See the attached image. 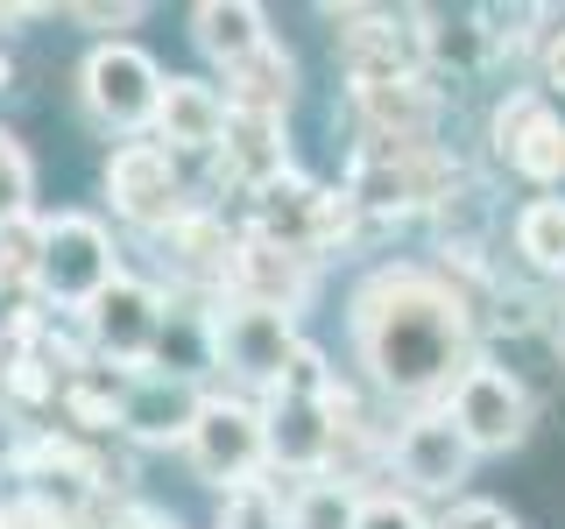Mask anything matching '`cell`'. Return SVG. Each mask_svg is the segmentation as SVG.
I'll return each mask as SVG.
<instances>
[{
    "mask_svg": "<svg viewBox=\"0 0 565 529\" xmlns=\"http://www.w3.org/2000/svg\"><path fill=\"white\" fill-rule=\"evenodd\" d=\"M509 247H516L523 276H537V282H565V191L523 198V205H516V219H509Z\"/></svg>",
    "mask_w": 565,
    "mask_h": 529,
    "instance_id": "obj_18",
    "label": "cell"
},
{
    "mask_svg": "<svg viewBox=\"0 0 565 529\" xmlns=\"http://www.w3.org/2000/svg\"><path fill=\"white\" fill-rule=\"evenodd\" d=\"M262 423H269V481L276 487L332 473V438H340L332 396H269Z\"/></svg>",
    "mask_w": 565,
    "mask_h": 529,
    "instance_id": "obj_11",
    "label": "cell"
},
{
    "mask_svg": "<svg viewBox=\"0 0 565 529\" xmlns=\"http://www.w3.org/2000/svg\"><path fill=\"white\" fill-rule=\"evenodd\" d=\"M212 529H290V516H282V487L262 481V487L220 494V516H212Z\"/></svg>",
    "mask_w": 565,
    "mask_h": 529,
    "instance_id": "obj_21",
    "label": "cell"
},
{
    "mask_svg": "<svg viewBox=\"0 0 565 529\" xmlns=\"http://www.w3.org/2000/svg\"><path fill=\"white\" fill-rule=\"evenodd\" d=\"M367 494H375V487L340 481V473H318V481H290V487H282V516H290V529H361Z\"/></svg>",
    "mask_w": 565,
    "mask_h": 529,
    "instance_id": "obj_19",
    "label": "cell"
},
{
    "mask_svg": "<svg viewBox=\"0 0 565 529\" xmlns=\"http://www.w3.org/2000/svg\"><path fill=\"white\" fill-rule=\"evenodd\" d=\"M488 155L509 176H523L530 191H558L565 184V114L558 99H544L537 85H509L488 114Z\"/></svg>",
    "mask_w": 565,
    "mask_h": 529,
    "instance_id": "obj_9",
    "label": "cell"
},
{
    "mask_svg": "<svg viewBox=\"0 0 565 529\" xmlns=\"http://www.w3.org/2000/svg\"><path fill=\"white\" fill-rule=\"evenodd\" d=\"M163 304H170V296L156 290V282H141V276H120L114 290H106L99 304L78 317L99 375H114V381H128V375H149V367H156V339H163Z\"/></svg>",
    "mask_w": 565,
    "mask_h": 529,
    "instance_id": "obj_10",
    "label": "cell"
},
{
    "mask_svg": "<svg viewBox=\"0 0 565 529\" xmlns=\"http://www.w3.org/2000/svg\"><path fill=\"white\" fill-rule=\"evenodd\" d=\"M297 353H305V332H297L290 311L241 304V296H212V375L234 388V396L269 402Z\"/></svg>",
    "mask_w": 565,
    "mask_h": 529,
    "instance_id": "obj_3",
    "label": "cell"
},
{
    "mask_svg": "<svg viewBox=\"0 0 565 529\" xmlns=\"http://www.w3.org/2000/svg\"><path fill=\"white\" fill-rule=\"evenodd\" d=\"M361 529H438L424 508L411 501V494H396V487H375L367 494V516H361Z\"/></svg>",
    "mask_w": 565,
    "mask_h": 529,
    "instance_id": "obj_25",
    "label": "cell"
},
{
    "mask_svg": "<svg viewBox=\"0 0 565 529\" xmlns=\"http://www.w3.org/2000/svg\"><path fill=\"white\" fill-rule=\"evenodd\" d=\"M64 529H93V522H64Z\"/></svg>",
    "mask_w": 565,
    "mask_h": 529,
    "instance_id": "obj_28",
    "label": "cell"
},
{
    "mask_svg": "<svg viewBox=\"0 0 565 529\" xmlns=\"http://www.w3.org/2000/svg\"><path fill=\"white\" fill-rule=\"evenodd\" d=\"M184 466L212 494L262 487L269 481V423H262V402L234 396V388H212L199 423H191V438H184Z\"/></svg>",
    "mask_w": 565,
    "mask_h": 529,
    "instance_id": "obj_5",
    "label": "cell"
},
{
    "mask_svg": "<svg viewBox=\"0 0 565 529\" xmlns=\"http://www.w3.org/2000/svg\"><path fill=\"white\" fill-rule=\"evenodd\" d=\"M120 276H128L120 269V240H114V226H106L99 212H78V205L71 212H35V282H29V296L43 311L85 317Z\"/></svg>",
    "mask_w": 565,
    "mask_h": 529,
    "instance_id": "obj_2",
    "label": "cell"
},
{
    "mask_svg": "<svg viewBox=\"0 0 565 529\" xmlns=\"http://www.w3.org/2000/svg\"><path fill=\"white\" fill-rule=\"evenodd\" d=\"M0 93H14V57H8V43H0Z\"/></svg>",
    "mask_w": 565,
    "mask_h": 529,
    "instance_id": "obj_27",
    "label": "cell"
},
{
    "mask_svg": "<svg viewBox=\"0 0 565 529\" xmlns=\"http://www.w3.org/2000/svg\"><path fill=\"white\" fill-rule=\"evenodd\" d=\"M184 22H191V43H199V57L220 71V78H226L234 64H247L262 43H276L269 8H255V0H199Z\"/></svg>",
    "mask_w": 565,
    "mask_h": 529,
    "instance_id": "obj_16",
    "label": "cell"
},
{
    "mask_svg": "<svg viewBox=\"0 0 565 529\" xmlns=\"http://www.w3.org/2000/svg\"><path fill=\"white\" fill-rule=\"evenodd\" d=\"M552 353H558V367H565V296H558V311H552Z\"/></svg>",
    "mask_w": 565,
    "mask_h": 529,
    "instance_id": "obj_26",
    "label": "cell"
},
{
    "mask_svg": "<svg viewBox=\"0 0 565 529\" xmlns=\"http://www.w3.org/2000/svg\"><path fill=\"white\" fill-rule=\"evenodd\" d=\"M438 410L459 423V438H467L481 458L523 452L530 438H537V396H530V381L516 375V367L488 360V353H473V367L452 381V396L438 402Z\"/></svg>",
    "mask_w": 565,
    "mask_h": 529,
    "instance_id": "obj_7",
    "label": "cell"
},
{
    "mask_svg": "<svg viewBox=\"0 0 565 529\" xmlns=\"http://www.w3.org/2000/svg\"><path fill=\"white\" fill-rule=\"evenodd\" d=\"M141 0H120V8H106V0H71L64 8V22H78V29H93V43H128V29L141 22Z\"/></svg>",
    "mask_w": 565,
    "mask_h": 529,
    "instance_id": "obj_22",
    "label": "cell"
},
{
    "mask_svg": "<svg viewBox=\"0 0 565 529\" xmlns=\"http://www.w3.org/2000/svg\"><path fill=\"white\" fill-rule=\"evenodd\" d=\"M318 282V255H297V247H276V240H255L241 234L234 255H226V290L220 296H241V304H269V311H305Z\"/></svg>",
    "mask_w": 565,
    "mask_h": 529,
    "instance_id": "obj_12",
    "label": "cell"
},
{
    "mask_svg": "<svg viewBox=\"0 0 565 529\" xmlns=\"http://www.w3.org/2000/svg\"><path fill=\"white\" fill-rule=\"evenodd\" d=\"M353 367L382 402L431 410L481 353V325L431 261H382L347 296Z\"/></svg>",
    "mask_w": 565,
    "mask_h": 529,
    "instance_id": "obj_1",
    "label": "cell"
},
{
    "mask_svg": "<svg viewBox=\"0 0 565 529\" xmlns=\"http://www.w3.org/2000/svg\"><path fill=\"white\" fill-rule=\"evenodd\" d=\"M438 529H523V516L509 501H488V494H459L446 516H431Z\"/></svg>",
    "mask_w": 565,
    "mask_h": 529,
    "instance_id": "obj_23",
    "label": "cell"
},
{
    "mask_svg": "<svg viewBox=\"0 0 565 529\" xmlns=\"http://www.w3.org/2000/svg\"><path fill=\"white\" fill-rule=\"evenodd\" d=\"M544 22H552V29H537V43H530V50H537V93L565 99V14L544 8Z\"/></svg>",
    "mask_w": 565,
    "mask_h": 529,
    "instance_id": "obj_24",
    "label": "cell"
},
{
    "mask_svg": "<svg viewBox=\"0 0 565 529\" xmlns=\"http://www.w3.org/2000/svg\"><path fill=\"white\" fill-rule=\"evenodd\" d=\"M163 85L170 71L135 43H93L78 57V114L93 120L99 134H120V141H141L156 128V106H163Z\"/></svg>",
    "mask_w": 565,
    "mask_h": 529,
    "instance_id": "obj_4",
    "label": "cell"
},
{
    "mask_svg": "<svg viewBox=\"0 0 565 529\" xmlns=\"http://www.w3.org/2000/svg\"><path fill=\"white\" fill-rule=\"evenodd\" d=\"M99 184H106L114 219H128L135 234H149V240H170L177 226L199 212V198H191V176H184V163H177L163 141H114Z\"/></svg>",
    "mask_w": 565,
    "mask_h": 529,
    "instance_id": "obj_6",
    "label": "cell"
},
{
    "mask_svg": "<svg viewBox=\"0 0 565 529\" xmlns=\"http://www.w3.org/2000/svg\"><path fill=\"white\" fill-rule=\"evenodd\" d=\"M388 481H396V494H411V501H459V487L473 481V466H481V452L459 438V423L438 410H411L388 431V452H382Z\"/></svg>",
    "mask_w": 565,
    "mask_h": 529,
    "instance_id": "obj_8",
    "label": "cell"
},
{
    "mask_svg": "<svg viewBox=\"0 0 565 529\" xmlns=\"http://www.w3.org/2000/svg\"><path fill=\"white\" fill-rule=\"evenodd\" d=\"M22 219H35V163L22 134L0 128V226H22Z\"/></svg>",
    "mask_w": 565,
    "mask_h": 529,
    "instance_id": "obj_20",
    "label": "cell"
},
{
    "mask_svg": "<svg viewBox=\"0 0 565 529\" xmlns=\"http://www.w3.org/2000/svg\"><path fill=\"white\" fill-rule=\"evenodd\" d=\"M226 106L234 114H255V120H290V106H297V57H290V43H262L247 64L226 71Z\"/></svg>",
    "mask_w": 565,
    "mask_h": 529,
    "instance_id": "obj_17",
    "label": "cell"
},
{
    "mask_svg": "<svg viewBox=\"0 0 565 529\" xmlns=\"http://www.w3.org/2000/svg\"><path fill=\"white\" fill-rule=\"evenodd\" d=\"M220 176L241 191V198H255L262 184H276V176H290V120H255V114H234L226 120V141H220Z\"/></svg>",
    "mask_w": 565,
    "mask_h": 529,
    "instance_id": "obj_15",
    "label": "cell"
},
{
    "mask_svg": "<svg viewBox=\"0 0 565 529\" xmlns=\"http://www.w3.org/2000/svg\"><path fill=\"white\" fill-rule=\"evenodd\" d=\"M226 120H234V106L212 78H170L163 85V106H156V141L184 163V155H220L226 141Z\"/></svg>",
    "mask_w": 565,
    "mask_h": 529,
    "instance_id": "obj_14",
    "label": "cell"
},
{
    "mask_svg": "<svg viewBox=\"0 0 565 529\" xmlns=\"http://www.w3.org/2000/svg\"><path fill=\"white\" fill-rule=\"evenodd\" d=\"M205 396L212 388H199V381H177V375H128L120 381V438L128 445H177L184 452V438H191V423H199V410H205Z\"/></svg>",
    "mask_w": 565,
    "mask_h": 529,
    "instance_id": "obj_13",
    "label": "cell"
}]
</instances>
